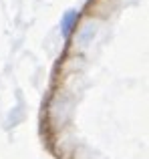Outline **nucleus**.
Instances as JSON below:
<instances>
[{"label":"nucleus","instance_id":"obj_1","mask_svg":"<svg viewBox=\"0 0 149 159\" xmlns=\"http://www.w3.org/2000/svg\"><path fill=\"white\" fill-rule=\"evenodd\" d=\"M77 22H79V12H74V10L65 12V16L61 18V32L65 36H71V32L77 28Z\"/></svg>","mask_w":149,"mask_h":159}]
</instances>
